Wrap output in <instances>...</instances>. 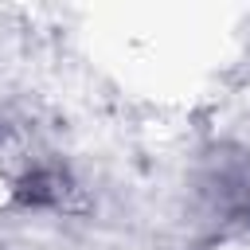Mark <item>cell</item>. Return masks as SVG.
Wrapping results in <instances>:
<instances>
[{
	"label": "cell",
	"instance_id": "6da1fadb",
	"mask_svg": "<svg viewBox=\"0 0 250 250\" xmlns=\"http://www.w3.org/2000/svg\"><path fill=\"white\" fill-rule=\"evenodd\" d=\"M16 199L20 207L31 211H51V215H86L94 203L86 188L55 160H35L16 176Z\"/></svg>",
	"mask_w": 250,
	"mask_h": 250
},
{
	"label": "cell",
	"instance_id": "7a4b0ae2",
	"mask_svg": "<svg viewBox=\"0 0 250 250\" xmlns=\"http://www.w3.org/2000/svg\"><path fill=\"white\" fill-rule=\"evenodd\" d=\"M20 199H16V176L0 168V211H16Z\"/></svg>",
	"mask_w": 250,
	"mask_h": 250
}]
</instances>
